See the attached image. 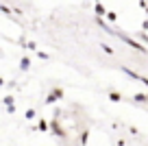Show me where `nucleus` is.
Here are the masks:
<instances>
[{
  "instance_id": "obj_1",
  "label": "nucleus",
  "mask_w": 148,
  "mask_h": 146,
  "mask_svg": "<svg viewBox=\"0 0 148 146\" xmlns=\"http://www.w3.org/2000/svg\"><path fill=\"white\" fill-rule=\"evenodd\" d=\"M61 96H63V90H52L50 94H48L46 103H48V105H52V103H57V101H59Z\"/></svg>"
},
{
  "instance_id": "obj_4",
  "label": "nucleus",
  "mask_w": 148,
  "mask_h": 146,
  "mask_svg": "<svg viewBox=\"0 0 148 146\" xmlns=\"http://www.w3.org/2000/svg\"><path fill=\"white\" fill-rule=\"evenodd\" d=\"M109 98H111L113 103H120V101H122V96L118 94V92H111V94H109Z\"/></svg>"
},
{
  "instance_id": "obj_11",
  "label": "nucleus",
  "mask_w": 148,
  "mask_h": 146,
  "mask_svg": "<svg viewBox=\"0 0 148 146\" xmlns=\"http://www.w3.org/2000/svg\"><path fill=\"white\" fill-rule=\"evenodd\" d=\"M96 2H100V0H96Z\"/></svg>"
},
{
  "instance_id": "obj_5",
  "label": "nucleus",
  "mask_w": 148,
  "mask_h": 146,
  "mask_svg": "<svg viewBox=\"0 0 148 146\" xmlns=\"http://www.w3.org/2000/svg\"><path fill=\"white\" fill-rule=\"evenodd\" d=\"M28 65H31V59H26V57H24L22 63H20V68H22V70H28Z\"/></svg>"
},
{
  "instance_id": "obj_8",
  "label": "nucleus",
  "mask_w": 148,
  "mask_h": 146,
  "mask_svg": "<svg viewBox=\"0 0 148 146\" xmlns=\"http://www.w3.org/2000/svg\"><path fill=\"white\" fill-rule=\"evenodd\" d=\"M26 118H28V120L35 118V109H28V111H26Z\"/></svg>"
},
{
  "instance_id": "obj_12",
  "label": "nucleus",
  "mask_w": 148,
  "mask_h": 146,
  "mask_svg": "<svg viewBox=\"0 0 148 146\" xmlns=\"http://www.w3.org/2000/svg\"><path fill=\"white\" fill-rule=\"evenodd\" d=\"M146 11H148V9H146Z\"/></svg>"
},
{
  "instance_id": "obj_3",
  "label": "nucleus",
  "mask_w": 148,
  "mask_h": 146,
  "mask_svg": "<svg viewBox=\"0 0 148 146\" xmlns=\"http://www.w3.org/2000/svg\"><path fill=\"white\" fill-rule=\"evenodd\" d=\"M133 101H135V103H146V101H148V94H135Z\"/></svg>"
},
{
  "instance_id": "obj_7",
  "label": "nucleus",
  "mask_w": 148,
  "mask_h": 146,
  "mask_svg": "<svg viewBox=\"0 0 148 146\" xmlns=\"http://www.w3.org/2000/svg\"><path fill=\"white\" fill-rule=\"evenodd\" d=\"M96 13H98V15H105V7H102L100 2H98V5H96Z\"/></svg>"
},
{
  "instance_id": "obj_2",
  "label": "nucleus",
  "mask_w": 148,
  "mask_h": 146,
  "mask_svg": "<svg viewBox=\"0 0 148 146\" xmlns=\"http://www.w3.org/2000/svg\"><path fill=\"white\" fill-rule=\"evenodd\" d=\"M50 131L55 133V135H59V137H63V135H65V131L59 127V122H57V120H55V122H50Z\"/></svg>"
},
{
  "instance_id": "obj_9",
  "label": "nucleus",
  "mask_w": 148,
  "mask_h": 146,
  "mask_svg": "<svg viewBox=\"0 0 148 146\" xmlns=\"http://www.w3.org/2000/svg\"><path fill=\"white\" fill-rule=\"evenodd\" d=\"M5 105H13V96H5Z\"/></svg>"
},
{
  "instance_id": "obj_10",
  "label": "nucleus",
  "mask_w": 148,
  "mask_h": 146,
  "mask_svg": "<svg viewBox=\"0 0 148 146\" xmlns=\"http://www.w3.org/2000/svg\"><path fill=\"white\" fill-rule=\"evenodd\" d=\"M87 140H89V133L85 131V133H83V137H81V142H83V144H85V142H87Z\"/></svg>"
},
{
  "instance_id": "obj_6",
  "label": "nucleus",
  "mask_w": 148,
  "mask_h": 146,
  "mask_svg": "<svg viewBox=\"0 0 148 146\" xmlns=\"http://www.w3.org/2000/svg\"><path fill=\"white\" fill-rule=\"evenodd\" d=\"M37 129H39V131H46V129H48V122H46V120H39V124H37Z\"/></svg>"
}]
</instances>
